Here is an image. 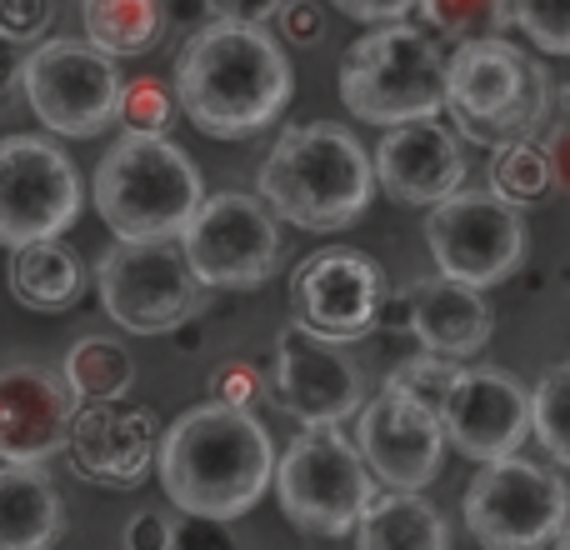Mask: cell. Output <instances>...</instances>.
I'll return each mask as SVG.
<instances>
[{
	"label": "cell",
	"mask_w": 570,
	"mask_h": 550,
	"mask_svg": "<svg viewBox=\"0 0 570 550\" xmlns=\"http://www.w3.org/2000/svg\"><path fill=\"white\" fill-rule=\"evenodd\" d=\"M60 375L76 401H120L136 385V361L116 335H80L60 361Z\"/></svg>",
	"instance_id": "obj_26"
},
{
	"label": "cell",
	"mask_w": 570,
	"mask_h": 550,
	"mask_svg": "<svg viewBox=\"0 0 570 550\" xmlns=\"http://www.w3.org/2000/svg\"><path fill=\"white\" fill-rule=\"evenodd\" d=\"M355 445H361L365 465H371V475L381 485H391V491H425L441 475L451 441H445V425L431 405L385 385L355 415Z\"/></svg>",
	"instance_id": "obj_15"
},
{
	"label": "cell",
	"mask_w": 570,
	"mask_h": 550,
	"mask_svg": "<svg viewBox=\"0 0 570 550\" xmlns=\"http://www.w3.org/2000/svg\"><path fill=\"white\" fill-rule=\"evenodd\" d=\"M455 381H461V361H455V355L421 351V355H411V361L395 365L385 385H395V391H405L411 401L431 405V411L441 415L445 401H451V391H455Z\"/></svg>",
	"instance_id": "obj_30"
},
{
	"label": "cell",
	"mask_w": 570,
	"mask_h": 550,
	"mask_svg": "<svg viewBox=\"0 0 570 550\" xmlns=\"http://www.w3.org/2000/svg\"><path fill=\"white\" fill-rule=\"evenodd\" d=\"M261 200L285 226L335 236L355 226L375 196V160L345 126L311 120V126L281 130L271 156L261 160Z\"/></svg>",
	"instance_id": "obj_3"
},
{
	"label": "cell",
	"mask_w": 570,
	"mask_h": 550,
	"mask_svg": "<svg viewBox=\"0 0 570 550\" xmlns=\"http://www.w3.org/2000/svg\"><path fill=\"white\" fill-rule=\"evenodd\" d=\"M291 301H295V321L351 345L375 331V315H381L385 301V275L365 251L331 246L295 266Z\"/></svg>",
	"instance_id": "obj_16"
},
{
	"label": "cell",
	"mask_w": 570,
	"mask_h": 550,
	"mask_svg": "<svg viewBox=\"0 0 570 550\" xmlns=\"http://www.w3.org/2000/svg\"><path fill=\"white\" fill-rule=\"evenodd\" d=\"M375 325H381V331H411V285H405V291H395V295L385 291Z\"/></svg>",
	"instance_id": "obj_40"
},
{
	"label": "cell",
	"mask_w": 570,
	"mask_h": 550,
	"mask_svg": "<svg viewBox=\"0 0 570 550\" xmlns=\"http://www.w3.org/2000/svg\"><path fill=\"white\" fill-rule=\"evenodd\" d=\"M50 30V0H0V36L16 46H36Z\"/></svg>",
	"instance_id": "obj_35"
},
{
	"label": "cell",
	"mask_w": 570,
	"mask_h": 550,
	"mask_svg": "<svg viewBox=\"0 0 570 550\" xmlns=\"http://www.w3.org/2000/svg\"><path fill=\"white\" fill-rule=\"evenodd\" d=\"M210 391H216L220 405H246L250 411V405L261 401V391H266V381H261L256 361H226L210 375Z\"/></svg>",
	"instance_id": "obj_33"
},
{
	"label": "cell",
	"mask_w": 570,
	"mask_h": 550,
	"mask_svg": "<svg viewBox=\"0 0 570 550\" xmlns=\"http://www.w3.org/2000/svg\"><path fill=\"white\" fill-rule=\"evenodd\" d=\"M86 40L106 56H150L170 30L166 0H80Z\"/></svg>",
	"instance_id": "obj_25"
},
{
	"label": "cell",
	"mask_w": 570,
	"mask_h": 550,
	"mask_svg": "<svg viewBox=\"0 0 570 550\" xmlns=\"http://www.w3.org/2000/svg\"><path fill=\"white\" fill-rule=\"evenodd\" d=\"M276 26H281V40H291V46H315L325 36V20L315 10V0H281Z\"/></svg>",
	"instance_id": "obj_36"
},
{
	"label": "cell",
	"mask_w": 570,
	"mask_h": 550,
	"mask_svg": "<svg viewBox=\"0 0 570 550\" xmlns=\"http://www.w3.org/2000/svg\"><path fill=\"white\" fill-rule=\"evenodd\" d=\"M281 10V0H206L210 20H236V26H266Z\"/></svg>",
	"instance_id": "obj_39"
},
{
	"label": "cell",
	"mask_w": 570,
	"mask_h": 550,
	"mask_svg": "<svg viewBox=\"0 0 570 550\" xmlns=\"http://www.w3.org/2000/svg\"><path fill=\"white\" fill-rule=\"evenodd\" d=\"M156 475L176 511L236 521L276 485V445L246 405H190L160 435Z\"/></svg>",
	"instance_id": "obj_2"
},
{
	"label": "cell",
	"mask_w": 570,
	"mask_h": 550,
	"mask_svg": "<svg viewBox=\"0 0 570 550\" xmlns=\"http://www.w3.org/2000/svg\"><path fill=\"white\" fill-rule=\"evenodd\" d=\"M120 76L116 56H106L90 40H40L20 66V90L26 106L50 136L66 140H96L116 126L120 116Z\"/></svg>",
	"instance_id": "obj_8"
},
{
	"label": "cell",
	"mask_w": 570,
	"mask_h": 550,
	"mask_svg": "<svg viewBox=\"0 0 570 550\" xmlns=\"http://www.w3.org/2000/svg\"><path fill=\"white\" fill-rule=\"evenodd\" d=\"M291 60L281 40L261 26L210 20L190 30L176 56V100L190 126L216 140H246L276 126L291 106Z\"/></svg>",
	"instance_id": "obj_1"
},
{
	"label": "cell",
	"mask_w": 570,
	"mask_h": 550,
	"mask_svg": "<svg viewBox=\"0 0 570 550\" xmlns=\"http://www.w3.org/2000/svg\"><path fill=\"white\" fill-rule=\"evenodd\" d=\"M176 546V521L160 511H136L126 521V550H170Z\"/></svg>",
	"instance_id": "obj_37"
},
{
	"label": "cell",
	"mask_w": 570,
	"mask_h": 550,
	"mask_svg": "<svg viewBox=\"0 0 570 550\" xmlns=\"http://www.w3.org/2000/svg\"><path fill=\"white\" fill-rule=\"evenodd\" d=\"M445 50L431 30L385 20L341 56V106L365 126H405L445 110Z\"/></svg>",
	"instance_id": "obj_6"
},
{
	"label": "cell",
	"mask_w": 570,
	"mask_h": 550,
	"mask_svg": "<svg viewBox=\"0 0 570 550\" xmlns=\"http://www.w3.org/2000/svg\"><path fill=\"white\" fill-rule=\"evenodd\" d=\"M96 291L106 315L130 335H166L206 305V285L180 240H110L96 261Z\"/></svg>",
	"instance_id": "obj_9"
},
{
	"label": "cell",
	"mask_w": 570,
	"mask_h": 550,
	"mask_svg": "<svg viewBox=\"0 0 570 550\" xmlns=\"http://www.w3.org/2000/svg\"><path fill=\"white\" fill-rule=\"evenodd\" d=\"M86 190L80 170L50 136H0V246L20 251L30 240H56L76 226Z\"/></svg>",
	"instance_id": "obj_11"
},
{
	"label": "cell",
	"mask_w": 570,
	"mask_h": 550,
	"mask_svg": "<svg viewBox=\"0 0 570 550\" xmlns=\"http://www.w3.org/2000/svg\"><path fill=\"white\" fill-rule=\"evenodd\" d=\"M355 550H451V526L421 491H375L355 521Z\"/></svg>",
	"instance_id": "obj_23"
},
{
	"label": "cell",
	"mask_w": 570,
	"mask_h": 550,
	"mask_svg": "<svg viewBox=\"0 0 570 550\" xmlns=\"http://www.w3.org/2000/svg\"><path fill=\"white\" fill-rule=\"evenodd\" d=\"M570 521V491L556 471L521 455L481 465L465 491V531L481 550H546Z\"/></svg>",
	"instance_id": "obj_10"
},
{
	"label": "cell",
	"mask_w": 570,
	"mask_h": 550,
	"mask_svg": "<svg viewBox=\"0 0 570 550\" xmlns=\"http://www.w3.org/2000/svg\"><path fill=\"white\" fill-rule=\"evenodd\" d=\"M331 6L351 20H365V26H385V20H405L421 0H331Z\"/></svg>",
	"instance_id": "obj_38"
},
{
	"label": "cell",
	"mask_w": 570,
	"mask_h": 550,
	"mask_svg": "<svg viewBox=\"0 0 570 550\" xmlns=\"http://www.w3.org/2000/svg\"><path fill=\"white\" fill-rule=\"evenodd\" d=\"M180 100L160 86L156 76H136L120 86V130H146V136H166V126L176 120Z\"/></svg>",
	"instance_id": "obj_31"
},
{
	"label": "cell",
	"mask_w": 570,
	"mask_h": 550,
	"mask_svg": "<svg viewBox=\"0 0 570 550\" xmlns=\"http://www.w3.org/2000/svg\"><path fill=\"white\" fill-rule=\"evenodd\" d=\"M556 186V166L551 150L541 140H515V146H501L491 160V190L505 196L511 206H535L546 200Z\"/></svg>",
	"instance_id": "obj_27"
},
{
	"label": "cell",
	"mask_w": 570,
	"mask_h": 550,
	"mask_svg": "<svg viewBox=\"0 0 570 550\" xmlns=\"http://www.w3.org/2000/svg\"><path fill=\"white\" fill-rule=\"evenodd\" d=\"M546 150H551V166H556V186H566V190H570V116L551 130Z\"/></svg>",
	"instance_id": "obj_41"
},
{
	"label": "cell",
	"mask_w": 570,
	"mask_h": 550,
	"mask_svg": "<svg viewBox=\"0 0 570 550\" xmlns=\"http://www.w3.org/2000/svg\"><path fill=\"white\" fill-rule=\"evenodd\" d=\"M375 186L395 206H441L465 186V140L441 116L391 126L375 146Z\"/></svg>",
	"instance_id": "obj_19"
},
{
	"label": "cell",
	"mask_w": 570,
	"mask_h": 550,
	"mask_svg": "<svg viewBox=\"0 0 570 550\" xmlns=\"http://www.w3.org/2000/svg\"><path fill=\"white\" fill-rule=\"evenodd\" d=\"M10 295H16L26 311H66V305L80 301V291H86V266H80V256L70 246H60L56 240H30V246L10 251Z\"/></svg>",
	"instance_id": "obj_24"
},
{
	"label": "cell",
	"mask_w": 570,
	"mask_h": 550,
	"mask_svg": "<svg viewBox=\"0 0 570 550\" xmlns=\"http://www.w3.org/2000/svg\"><path fill=\"white\" fill-rule=\"evenodd\" d=\"M531 431L556 465H570V365H551L531 391Z\"/></svg>",
	"instance_id": "obj_28"
},
{
	"label": "cell",
	"mask_w": 570,
	"mask_h": 550,
	"mask_svg": "<svg viewBox=\"0 0 570 550\" xmlns=\"http://www.w3.org/2000/svg\"><path fill=\"white\" fill-rule=\"evenodd\" d=\"M491 331H495V315L485 305L481 285L451 281V275H431V281L411 285V335L425 351L471 361V355L485 351Z\"/></svg>",
	"instance_id": "obj_21"
},
{
	"label": "cell",
	"mask_w": 570,
	"mask_h": 550,
	"mask_svg": "<svg viewBox=\"0 0 570 550\" xmlns=\"http://www.w3.org/2000/svg\"><path fill=\"white\" fill-rule=\"evenodd\" d=\"M20 66H26V56H20V46L10 36H0V100L10 96V90L20 86Z\"/></svg>",
	"instance_id": "obj_42"
},
{
	"label": "cell",
	"mask_w": 570,
	"mask_h": 550,
	"mask_svg": "<svg viewBox=\"0 0 570 550\" xmlns=\"http://www.w3.org/2000/svg\"><path fill=\"white\" fill-rule=\"evenodd\" d=\"M445 110L465 146L535 140L551 116V76L505 36L461 40L445 60Z\"/></svg>",
	"instance_id": "obj_5"
},
{
	"label": "cell",
	"mask_w": 570,
	"mask_h": 550,
	"mask_svg": "<svg viewBox=\"0 0 570 550\" xmlns=\"http://www.w3.org/2000/svg\"><path fill=\"white\" fill-rule=\"evenodd\" d=\"M511 20L546 56H570V0H511Z\"/></svg>",
	"instance_id": "obj_32"
},
{
	"label": "cell",
	"mask_w": 570,
	"mask_h": 550,
	"mask_svg": "<svg viewBox=\"0 0 570 550\" xmlns=\"http://www.w3.org/2000/svg\"><path fill=\"white\" fill-rule=\"evenodd\" d=\"M90 190L116 240H180L206 200V176L170 136L120 130L100 156Z\"/></svg>",
	"instance_id": "obj_4"
},
{
	"label": "cell",
	"mask_w": 570,
	"mask_h": 550,
	"mask_svg": "<svg viewBox=\"0 0 570 550\" xmlns=\"http://www.w3.org/2000/svg\"><path fill=\"white\" fill-rule=\"evenodd\" d=\"M276 405L301 425H341L361 415L365 375L345 355V341L311 331L305 321H291L276 341Z\"/></svg>",
	"instance_id": "obj_14"
},
{
	"label": "cell",
	"mask_w": 570,
	"mask_h": 550,
	"mask_svg": "<svg viewBox=\"0 0 570 550\" xmlns=\"http://www.w3.org/2000/svg\"><path fill=\"white\" fill-rule=\"evenodd\" d=\"M70 471L106 491H130L156 471V415L136 401H80L70 425Z\"/></svg>",
	"instance_id": "obj_17"
},
{
	"label": "cell",
	"mask_w": 570,
	"mask_h": 550,
	"mask_svg": "<svg viewBox=\"0 0 570 550\" xmlns=\"http://www.w3.org/2000/svg\"><path fill=\"white\" fill-rule=\"evenodd\" d=\"M556 550H570V521H566V531L556 536Z\"/></svg>",
	"instance_id": "obj_44"
},
{
	"label": "cell",
	"mask_w": 570,
	"mask_h": 550,
	"mask_svg": "<svg viewBox=\"0 0 570 550\" xmlns=\"http://www.w3.org/2000/svg\"><path fill=\"white\" fill-rule=\"evenodd\" d=\"M445 441L475 465L505 461L521 451V441L531 435V385H521L511 371L495 365H475L461 371L451 401L441 411Z\"/></svg>",
	"instance_id": "obj_18"
},
{
	"label": "cell",
	"mask_w": 570,
	"mask_h": 550,
	"mask_svg": "<svg viewBox=\"0 0 570 550\" xmlns=\"http://www.w3.org/2000/svg\"><path fill=\"white\" fill-rule=\"evenodd\" d=\"M421 20L445 40H481L501 36L511 20V0H421Z\"/></svg>",
	"instance_id": "obj_29"
},
{
	"label": "cell",
	"mask_w": 570,
	"mask_h": 550,
	"mask_svg": "<svg viewBox=\"0 0 570 550\" xmlns=\"http://www.w3.org/2000/svg\"><path fill=\"white\" fill-rule=\"evenodd\" d=\"M66 505L46 465H0V550H56Z\"/></svg>",
	"instance_id": "obj_22"
},
{
	"label": "cell",
	"mask_w": 570,
	"mask_h": 550,
	"mask_svg": "<svg viewBox=\"0 0 570 550\" xmlns=\"http://www.w3.org/2000/svg\"><path fill=\"white\" fill-rule=\"evenodd\" d=\"M566 106H570V90H566Z\"/></svg>",
	"instance_id": "obj_45"
},
{
	"label": "cell",
	"mask_w": 570,
	"mask_h": 550,
	"mask_svg": "<svg viewBox=\"0 0 570 550\" xmlns=\"http://www.w3.org/2000/svg\"><path fill=\"white\" fill-rule=\"evenodd\" d=\"M425 246L441 275L465 285H501L525 261V220L521 206H511L495 190H455L441 206H431Z\"/></svg>",
	"instance_id": "obj_13"
},
{
	"label": "cell",
	"mask_w": 570,
	"mask_h": 550,
	"mask_svg": "<svg viewBox=\"0 0 570 550\" xmlns=\"http://www.w3.org/2000/svg\"><path fill=\"white\" fill-rule=\"evenodd\" d=\"M180 251L206 291H256L276 275L281 261L276 210L246 190L206 196L196 220L180 230Z\"/></svg>",
	"instance_id": "obj_12"
},
{
	"label": "cell",
	"mask_w": 570,
	"mask_h": 550,
	"mask_svg": "<svg viewBox=\"0 0 570 550\" xmlns=\"http://www.w3.org/2000/svg\"><path fill=\"white\" fill-rule=\"evenodd\" d=\"M170 550H240V541H236V531H230V521H220V515L180 511L176 546H170Z\"/></svg>",
	"instance_id": "obj_34"
},
{
	"label": "cell",
	"mask_w": 570,
	"mask_h": 550,
	"mask_svg": "<svg viewBox=\"0 0 570 550\" xmlns=\"http://www.w3.org/2000/svg\"><path fill=\"white\" fill-rule=\"evenodd\" d=\"M276 501L295 531L335 541L351 536L375 501V475L341 425H305L276 461Z\"/></svg>",
	"instance_id": "obj_7"
},
{
	"label": "cell",
	"mask_w": 570,
	"mask_h": 550,
	"mask_svg": "<svg viewBox=\"0 0 570 550\" xmlns=\"http://www.w3.org/2000/svg\"><path fill=\"white\" fill-rule=\"evenodd\" d=\"M166 10H170V26H190V30H196V16L206 10V0H166Z\"/></svg>",
	"instance_id": "obj_43"
},
{
	"label": "cell",
	"mask_w": 570,
	"mask_h": 550,
	"mask_svg": "<svg viewBox=\"0 0 570 550\" xmlns=\"http://www.w3.org/2000/svg\"><path fill=\"white\" fill-rule=\"evenodd\" d=\"M76 395L66 375L46 365H6L0 371V461L46 465L70 445Z\"/></svg>",
	"instance_id": "obj_20"
}]
</instances>
